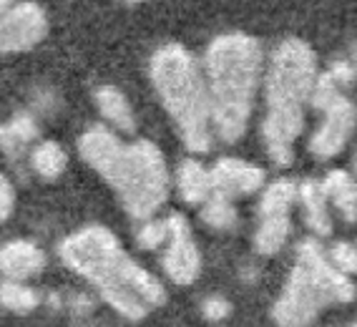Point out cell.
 <instances>
[{
  "mask_svg": "<svg viewBox=\"0 0 357 327\" xmlns=\"http://www.w3.org/2000/svg\"><path fill=\"white\" fill-rule=\"evenodd\" d=\"M61 257L70 270L96 284L111 307L126 320H144L149 310L166 300L161 282L123 252L106 227H86L61 244Z\"/></svg>",
  "mask_w": 357,
  "mask_h": 327,
  "instance_id": "6da1fadb",
  "label": "cell"
},
{
  "mask_svg": "<svg viewBox=\"0 0 357 327\" xmlns=\"http://www.w3.org/2000/svg\"><path fill=\"white\" fill-rule=\"evenodd\" d=\"M204 78L214 131L227 144L239 142L249 126L259 89V43L247 33H227L214 38L204 56Z\"/></svg>",
  "mask_w": 357,
  "mask_h": 327,
  "instance_id": "7a4b0ae2",
  "label": "cell"
},
{
  "mask_svg": "<svg viewBox=\"0 0 357 327\" xmlns=\"http://www.w3.org/2000/svg\"><path fill=\"white\" fill-rule=\"evenodd\" d=\"M151 84L186 149L194 154H206L214 139V123L206 78L197 58L178 43L161 45L151 58Z\"/></svg>",
  "mask_w": 357,
  "mask_h": 327,
  "instance_id": "3957f363",
  "label": "cell"
},
{
  "mask_svg": "<svg viewBox=\"0 0 357 327\" xmlns=\"http://www.w3.org/2000/svg\"><path fill=\"white\" fill-rule=\"evenodd\" d=\"M355 284L350 277L330 262L314 239H307L297 250V262L284 292L275 305V322L280 327H310L332 302H350Z\"/></svg>",
  "mask_w": 357,
  "mask_h": 327,
  "instance_id": "277c9868",
  "label": "cell"
},
{
  "mask_svg": "<svg viewBox=\"0 0 357 327\" xmlns=\"http://www.w3.org/2000/svg\"><path fill=\"white\" fill-rule=\"evenodd\" d=\"M106 181L116 189L123 209L139 222H146L159 212L169 197V169L159 146L146 139L123 144V151Z\"/></svg>",
  "mask_w": 357,
  "mask_h": 327,
  "instance_id": "5b68a950",
  "label": "cell"
},
{
  "mask_svg": "<svg viewBox=\"0 0 357 327\" xmlns=\"http://www.w3.org/2000/svg\"><path fill=\"white\" fill-rule=\"evenodd\" d=\"M317 58L307 43L289 38L269 61L267 111H305L317 84Z\"/></svg>",
  "mask_w": 357,
  "mask_h": 327,
  "instance_id": "8992f818",
  "label": "cell"
},
{
  "mask_svg": "<svg viewBox=\"0 0 357 327\" xmlns=\"http://www.w3.org/2000/svg\"><path fill=\"white\" fill-rule=\"evenodd\" d=\"M300 197V186L282 179L264 192L259 201V227L255 231V250L259 254H277L289 237V209Z\"/></svg>",
  "mask_w": 357,
  "mask_h": 327,
  "instance_id": "52a82bcc",
  "label": "cell"
},
{
  "mask_svg": "<svg viewBox=\"0 0 357 327\" xmlns=\"http://www.w3.org/2000/svg\"><path fill=\"white\" fill-rule=\"evenodd\" d=\"M48 33V18L38 3H18L0 18V56L38 45Z\"/></svg>",
  "mask_w": 357,
  "mask_h": 327,
  "instance_id": "ba28073f",
  "label": "cell"
},
{
  "mask_svg": "<svg viewBox=\"0 0 357 327\" xmlns=\"http://www.w3.org/2000/svg\"><path fill=\"white\" fill-rule=\"evenodd\" d=\"M322 111H325V121H322V126L310 139V151L317 159H332V156H337L347 146L350 136L355 134L357 109L350 98L337 96L332 103H327Z\"/></svg>",
  "mask_w": 357,
  "mask_h": 327,
  "instance_id": "9c48e42d",
  "label": "cell"
},
{
  "mask_svg": "<svg viewBox=\"0 0 357 327\" xmlns=\"http://www.w3.org/2000/svg\"><path fill=\"white\" fill-rule=\"evenodd\" d=\"M169 247L164 254V272L176 284H192L202 272V254L192 237L189 222L181 214L169 217Z\"/></svg>",
  "mask_w": 357,
  "mask_h": 327,
  "instance_id": "30bf717a",
  "label": "cell"
},
{
  "mask_svg": "<svg viewBox=\"0 0 357 327\" xmlns=\"http://www.w3.org/2000/svg\"><path fill=\"white\" fill-rule=\"evenodd\" d=\"M209 172L214 194L231 201L259 192L261 184H264V172L242 159H219Z\"/></svg>",
  "mask_w": 357,
  "mask_h": 327,
  "instance_id": "8fae6325",
  "label": "cell"
},
{
  "mask_svg": "<svg viewBox=\"0 0 357 327\" xmlns=\"http://www.w3.org/2000/svg\"><path fill=\"white\" fill-rule=\"evenodd\" d=\"M78 151L83 161L89 164L93 172H98L106 179V174L114 169L123 151V142L106 126H91L86 134L78 139Z\"/></svg>",
  "mask_w": 357,
  "mask_h": 327,
  "instance_id": "7c38bea8",
  "label": "cell"
},
{
  "mask_svg": "<svg viewBox=\"0 0 357 327\" xmlns=\"http://www.w3.org/2000/svg\"><path fill=\"white\" fill-rule=\"evenodd\" d=\"M43 267H45V254L33 242L18 239V242L0 247V272L6 277H10V280H15V282L38 275Z\"/></svg>",
  "mask_w": 357,
  "mask_h": 327,
  "instance_id": "4fadbf2b",
  "label": "cell"
},
{
  "mask_svg": "<svg viewBox=\"0 0 357 327\" xmlns=\"http://www.w3.org/2000/svg\"><path fill=\"white\" fill-rule=\"evenodd\" d=\"M176 186L181 199L189 204H204L214 194L211 186V172L197 159H186L176 172Z\"/></svg>",
  "mask_w": 357,
  "mask_h": 327,
  "instance_id": "5bb4252c",
  "label": "cell"
},
{
  "mask_svg": "<svg viewBox=\"0 0 357 327\" xmlns=\"http://www.w3.org/2000/svg\"><path fill=\"white\" fill-rule=\"evenodd\" d=\"M325 197L337 206L344 222H357V179L347 172H330L322 181Z\"/></svg>",
  "mask_w": 357,
  "mask_h": 327,
  "instance_id": "9a60e30c",
  "label": "cell"
},
{
  "mask_svg": "<svg viewBox=\"0 0 357 327\" xmlns=\"http://www.w3.org/2000/svg\"><path fill=\"white\" fill-rule=\"evenodd\" d=\"M96 106L101 111V116L111 123L114 128L123 131V134H131L136 128V116L128 98L123 96L121 91L114 89V86H101L96 91Z\"/></svg>",
  "mask_w": 357,
  "mask_h": 327,
  "instance_id": "2e32d148",
  "label": "cell"
},
{
  "mask_svg": "<svg viewBox=\"0 0 357 327\" xmlns=\"http://www.w3.org/2000/svg\"><path fill=\"white\" fill-rule=\"evenodd\" d=\"M300 201L305 206L307 225L312 227L314 234H319V237L332 234V219H330V209H327V197L322 192V184L305 181L300 186Z\"/></svg>",
  "mask_w": 357,
  "mask_h": 327,
  "instance_id": "e0dca14e",
  "label": "cell"
},
{
  "mask_svg": "<svg viewBox=\"0 0 357 327\" xmlns=\"http://www.w3.org/2000/svg\"><path fill=\"white\" fill-rule=\"evenodd\" d=\"M33 139H38V123L31 114H18L0 126V149L8 156H20Z\"/></svg>",
  "mask_w": 357,
  "mask_h": 327,
  "instance_id": "ac0fdd59",
  "label": "cell"
},
{
  "mask_svg": "<svg viewBox=\"0 0 357 327\" xmlns=\"http://www.w3.org/2000/svg\"><path fill=\"white\" fill-rule=\"evenodd\" d=\"M66 164H68V156H66L63 146L56 142H40L31 154L33 172L40 174L43 179H56V176H61Z\"/></svg>",
  "mask_w": 357,
  "mask_h": 327,
  "instance_id": "d6986e66",
  "label": "cell"
},
{
  "mask_svg": "<svg viewBox=\"0 0 357 327\" xmlns=\"http://www.w3.org/2000/svg\"><path fill=\"white\" fill-rule=\"evenodd\" d=\"M0 305L6 310H10V312L26 314L38 307V295L31 287H26L23 282L8 280V282L0 284Z\"/></svg>",
  "mask_w": 357,
  "mask_h": 327,
  "instance_id": "ffe728a7",
  "label": "cell"
},
{
  "mask_svg": "<svg viewBox=\"0 0 357 327\" xmlns=\"http://www.w3.org/2000/svg\"><path fill=\"white\" fill-rule=\"evenodd\" d=\"M202 219H204L211 229H219V231L231 229L236 225V209L231 204V199H224V197L211 194L209 199L202 204Z\"/></svg>",
  "mask_w": 357,
  "mask_h": 327,
  "instance_id": "44dd1931",
  "label": "cell"
},
{
  "mask_svg": "<svg viewBox=\"0 0 357 327\" xmlns=\"http://www.w3.org/2000/svg\"><path fill=\"white\" fill-rule=\"evenodd\" d=\"M139 244L144 247V250H159L161 244L169 239V219H146L144 225H141L139 229Z\"/></svg>",
  "mask_w": 357,
  "mask_h": 327,
  "instance_id": "7402d4cb",
  "label": "cell"
},
{
  "mask_svg": "<svg viewBox=\"0 0 357 327\" xmlns=\"http://www.w3.org/2000/svg\"><path fill=\"white\" fill-rule=\"evenodd\" d=\"M330 262L335 264L340 272H344V275H352V272H357V247L344 244V242L335 244L330 254Z\"/></svg>",
  "mask_w": 357,
  "mask_h": 327,
  "instance_id": "603a6c76",
  "label": "cell"
},
{
  "mask_svg": "<svg viewBox=\"0 0 357 327\" xmlns=\"http://www.w3.org/2000/svg\"><path fill=\"white\" fill-rule=\"evenodd\" d=\"M13 209H15V189H13V184L8 181V176L0 174V225L10 219Z\"/></svg>",
  "mask_w": 357,
  "mask_h": 327,
  "instance_id": "cb8c5ba5",
  "label": "cell"
},
{
  "mask_svg": "<svg viewBox=\"0 0 357 327\" xmlns=\"http://www.w3.org/2000/svg\"><path fill=\"white\" fill-rule=\"evenodd\" d=\"M202 312H204L209 320H224V317L231 312V305L224 300V297H209V300L204 302Z\"/></svg>",
  "mask_w": 357,
  "mask_h": 327,
  "instance_id": "d4e9b609",
  "label": "cell"
},
{
  "mask_svg": "<svg viewBox=\"0 0 357 327\" xmlns=\"http://www.w3.org/2000/svg\"><path fill=\"white\" fill-rule=\"evenodd\" d=\"M13 6H15L13 0H0V18H3V15H6Z\"/></svg>",
  "mask_w": 357,
  "mask_h": 327,
  "instance_id": "484cf974",
  "label": "cell"
},
{
  "mask_svg": "<svg viewBox=\"0 0 357 327\" xmlns=\"http://www.w3.org/2000/svg\"><path fill=\"white\" fill-rule=\"evenodd\" d=\"M126 3H141V0H126Z\"/></svg>",
  "mask_w": 357,
  "mask_h": 327,
  "instance_id": "4316f807",
  "label": "cell"
},
{
  "mask_svg": "<svg viewBox=\"0 0 357 327\" xmlns=\"http://www.w3.org/2000/svg\"><path fill=\"white\" fill-rule=\"evenodd\" d=\"M355 167H357V156H355Z\"/></svg>",
  "mask_w": 357,
  "mask_h": 327,
  "instance_id": "83f0119b",
  "label": "cell"
},
{
  "mask_svg": "<svg viewBox=\"0 0 357 327\" xmlns=\"http://www.w3.org/2000/svg\"><path fill=\"white\" fill-rule=\"evenodd\" d=\"M352 327H357V322H355V325H352Z\"/></svg>",
  "mask_w": 357,
  "mask_h": 327,
  "instance_id": "f1b7e54d",
  "label": "cell"
}]
</instances>
